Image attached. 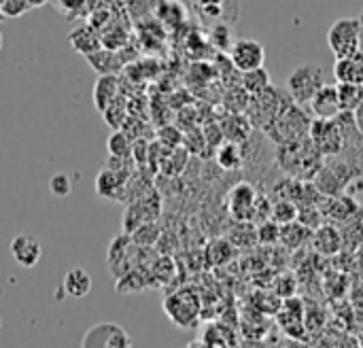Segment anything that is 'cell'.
I'll return each mask as SVG.
<instances>
[{"mask_svg":"<svg viewBox=\"0 0 363 348\" xmlns=\"http://www.w3.org/2000/svg\"><path fill=\"white\" fill-rule=\"evenodd\" d=\"M277 157L281 162V168L289 176L300 179V181H313L315 174L319 172V168L323 166V162H321L323 155L319 153V149L313 145V140L308 136L294 140V142L279 145Z\"/></svg>","mask_w":363,"mask_h":348,"instance_id":"obj_1","label":"cell"},{"mask_svg":"<svg viewBox=\"0 0 363 348\" xmlns=\"http://www.w3.org/2000/svg\"><path fill=\"white\" fill-rule=\"evenodd\" d=\"M311 117L308 113H304L300 108V104L291 102L266 130V134L277 142V145H285V142H294L300 140L304 136H308V128H311Z\"/></svg>","mask_w":363,"mask_h":348,"instance_id":"obj_2","label":"cell"},{"mask_svg":"<svg viewBox=\"0 0 363 348\" xmlns=\"http://www.w3.org/2000/svg\"><path fill=\"white\" fill-rule=\"evenodd\" d=\"M164 313L177 327L191 330L200 321L202 304L191 289H179L164 300Z\"/></svg>","mask_w":363,"mask_h":348,"instance_id":"obj_3","label":"cell"},{"mask_svg":"<svg viewBox=\"0 0 363 348\" xmlns=\"http://www.w3.org/2000/svg\"><path fill=\"white\" fill-rule=\"evenodd\" d=\"M325 85V72L317 64H302L287 77V94L300 106L308 104L311 98Z\"/></svg>","mask_w":363,"mask_h":348,"instance_id":"obj_4","label":"cell"},{"mask_svg":"<svg viewBox=\"0 0 363 348\" xmlns=\"http://www.w3.org/2000/svg\"><path fill=\"white\" fill-rule=\"evenodd\" d=\"M363 21L357 17H340L328 30V45L334 57H345L362 49Z\"/></svg>","mask_w":363,"mask_h":348,"instance_id":"obj_5","label":"cell"},{"mask_svg":"<svg viewBox=\"0 0 363 348\" xmlns=\"http://www.w3.org/2000/svg\"><path fill=\"white\" fill-rule=\"evenodd\" d=\"M259 202H262V196L257 193V189L251 183L240 181L225 196V213L230 215L234 223H242V221L253 223Z\"/></svg>","mask_w":363,"mask_h":348,"instance_id":"obj_6","label":"cell"},{"mask_svg":"<svg viewBox=\"0 0 363 348\" xmlns=\"http://www.w3.org/2000/svg\"><path fill=\"white\" fill-rule=\"evenodd\" d=\"M308 138L323 157H338L345 149V136L336 119H313Z\"/></svg>","mask_w":363,"mask_h":348,"instance_id":"obj_7","label":"cell"},{"mask_svg":"<svg viewBox=\"0 0 363 348\" xmlns=\"http://www.w3.org/2000/svg\"><path fill=\"white\" fill-rule=\"evenodd\" d=\"M81 347L85 348H128L132 347V338L130 334L117 325V323H96L91 325L83 340Z\"/></svg>","mask_w":363,"mask_h":348,"instance_id":"obj_8","label":"cell"},{"mask_svg":"<svg viewBox=\"0 0 363 348\" xmlns=\"http://www.w3.org/2000/svg\"><path fill=\"white\" fill-rule=\"evenodd\" d=\"M228 57L232 60V66L238 72H247L266 64V49L255 38H236L230 47Z\"/></svg>","mask_w":363,"mask_h":348,"instance_id":"obj_9","label":"cell"},{"mask_svg":"<svg viewBox=\"0 0 363 348\" xmlns=\"http://www.w3.org/2000/svg\"><path fill=\"white\" fill-rule=\"evenodd\" d=\"M160 213H162V198L157 196V191H147L134 204H130V208L123 217L125 234H132L143 223L155 221L160 217Z\"/></svg>","mask_w":363,"mask_h":348,"instance_id":"obj_10","label":"cell"},{"mask_svg":"<svg viewBox=\"0 0 363 348\" xmlns=\"http://www.w3.org/2000/svg\"><path fill=\"white\" fill-rule=\"evenodd\" d=\"M308 111L315 119H336L340 111V100H338V87L336 85H323L308 102Z\"/></svg>","mask_w":363,"mask_h":348,"instance_id":"obj_11","label":"cell"},{"mask_svg":"<svg viewBox=\"0 0 363 348\" xmlns=\"http://www.w3.org/2000/svg\"><path fill=\"white\" fill-rule=\"evenodd\" d=\"M11 255L21 268H34L43 257V245L32 234H19L11 240Z\"/></svg>","mask_w":363,"mask_h":348,"instance_id":"obj_12","label":"cell"},{"mask_svg":"<svg viewBox=\"0 0 363 348\" xmlns=\"http://www.w3.org/2000/svg\"><path fill=\"white\" fill-rule=\"evenodd\" d=\"M321 208L325 213V219H334V221H349L362 213L359 202L347 191L325 198V206H321Z\"/></svg>","mask_w":363,"mask_h":348,"instance_id":"obj_13","label":"cell"},{"mask_svg":"<svg viewBox=\"0 0 363 348\" xmlns=\"http://www.w3.org/2000/svg\"><path fill=\"white\" fill-rule=\"evenodd\" d=\"M334 77H336L338 83L363 85V49L351 53V55H345V57H336Z\"/></svg>","mask_w":363,"mask_h":348,"instance_id":"obj_14","label":"cell"},{"mask_svg":"<svg viewBox=\"0 0 363 348\" xmlns=\"http://www.w3.org/2000/svg\"><path fill=\"white\" fill-rule=\"evenodd\" d=\"M311 242H313V249L321 255H336L342 247H345V240H342V232L334 225H328L323 223L321 228H317L311 236Z\"/></svg>","mask_w":363,"mask_h":348,"instance_id":"obj_15","label":"cell"},{"mask_svg":"<svg viewBox=\"0 0 363 348\" xmlns=\"http://www.w3.org/2000/svg\"><path fill=\"white\" fill-rule=\"evenodd\" d=\"M198 344L215 348L236 347V344H238V336H236V332H234L230 325H225V323H211V325H206V327L202 330Z\"/></svg>","mask_w":363,"mask_h":348,"instance_id":"obj_16","label":"cell"},{"mask_svg":"<svg viewBox=\"0 0 363 348\" xmlns=\"http://www.w3.org/2000/svg\"><path fill=\"white\" fill-rule=\"evenodd\" d=\"M68 40L72 45L74 51L87 55V53H94L98 49H102V36L98 34L96 28H91L89 23L85 26H77L70 34H68Z\"/></svg>","mask_w":363,"mask_h":348,"instance_id":"obj_17","label":"cell"},{"mask_svg":"<svg viewBox=\"0 0 363 348\" xmlns=\"http://www.w3.org/2000/svg\"><path fill=\"white\" fill-rule=\"evenodd\" d=\"M91 285H94V283H91V276H89V272L83 270V268H72V270H68L66 276H64V281H62L64 293H66L68 298H72V300H83V298H87L89 291H91Z\"/></svg>","mask_w":363,"mask_h":348,"instance_id":"obj_18","label":"cell"},{"mask_svg":"<svg viewBox=\"0 0 363 348\" xmlns=\"http://www.w3.org/2000/svg\"><path fill=\"white\" fill-rule=\"evenodd\" d=\"M219 125L223 130L225 140H234V142H240V145L245 140H249V134H251V128H253L251 119L245 113H232V111H228V117Z\"/></svg>","mask_w":363,"mask_h":348,"instance_id":"obj_19","label":"cell"},{"mask_svg":"<svg viewBox=\"0 0 363 348\" xmlns=\"http://www.w3.org/2000/svg\"><path fill=\"white\" fill-rule=\"evenodd\" d=\"M119 96V79L115 72L100 74L94 85V106L102 113Z\"/></svg>","mask_w":363,"mask_h":348,"instance_id":"obj_20","label":"cell"},{"mask_svg":"<svg viewBox=\"0 0 363 348\" xmlns=\"http://www.w3.org/2000/svg\"><path fill=\"white\" fill-rule=\"evenodd\" d=\"M128 179H130V176H123V174H119V172H115V170H111V168H104V170L98 174V179H96V191H98V196H102V198H113V200H117V198H119L117 193H123V191H125Z\"/></svg>","mask_w":363,"mask_h":348,"instance_id":"obj_21","label":"cell"},{"mask_svg":"<svg viewBox=\"0 0 363 348\" xmlns=\"http://www.w3.org/2000/svg\"><path fill=\"white\" fill-rule=\"evenodd\" d=\"M217 164L223 170H240L245 166V151L240 142L234 140H223V145H219L217 149Z\"/></svg>","mask_w":363,"mask_h":348,"instance_id":"obj_22","label":"cell"},{"mask_svg":"<svg viewBox=\"0 0 363 348\" xmlns=\"http://www.w3.org/2000/svg\"><path fill=\"white\" fill-rule=\"evenodd\" d=\"M177 276V264L164 255V257H157L151 268H149V281H151V287H164L168 283H172V279Z\"/></svg>","mask_w":363,"mask_h":348,"instance_id":"obj_23","label":"cell"},{"mask_svg":"<svg viewBox=\"0 0 363 348\" xmlns=\"http://www.w3.org/2000/svg\"><path fill=\"white\" fill-rule=\"evenodd\" d=\"M151 281H149V270H140V268H132L130 272H125L123 276H119L117 281V291L123 293V296H130V293H138L143 291L145 287H149Z\"/></svg>","mask_w":363,"mask_h":348,"instance_id":"obj_24","label":"cell"},{"mask_svg":"<svg viewBox=\"0 0 363 348\" xmlns=\"http://www.w3.org/2000/svg\"><path fill=\"white\" fill-rule=\"evenodd\" d=\"M240 85L247 89L249 96H257V94L266 91L272 83H270L268 70L262 66V68H253V70L240 72Z\"/></svg>","mask_w":363,"mask_h":348,"instance_id":"obj_25","label":"cell"},{"mask_svg":"<svg viewBox=\"0 0 363 348\" xmlns=\"http://www.w3.org/2000/svg\"><path fill=\"white\" fill-rule=\"evenodd\" d=\"M338 100L342 113H355L363 102V85L357 83H338Z\"/></svg>","mask_w":363,"mask_h":348,"instance_id":"obj_26","label":"cell"},{"mask_svg":"<svg viewBox=\"0 0 363 348\" xmlns=\"http://www.w3.org/2000/svg\"><path fill=\"white\" fill-rule=\"evenodd\" d=\"M313 236V230L302 225L300 221H291L287 225H281V242L289 249H298L304 242H308Z\"/></svg>","mask_w":363,"mask_h":348,"instance_id":"obj_27","label":"cell"},{"mask_svg":"<svg viewBox=\"0 0 363 348\" xmlns=\"http://www.w3.org/2000/svg\"><path fill=\"white\" fill-rule=\"evenodd\" d=\"M298 211H300V206L294 200L279 198L270 206V219L279 225H287L291 221H298Z\"/></svg>","mask_w":363,"mask_h":348,"instance_id":"obj_28","label":"cell"},{"mask_svg":"<svg viewBox=\"0 0 363 348\" xmlns=\"http://www.w3.org/2000/svg\"><path fill=\"white\" fill-rule=\"evenodd\" d=\"M85 60L89 62V66L98 74H108V72L117 70V66H119V62L115 57V51H111V49H98L94 53H87Z\"/></svg>","mask_w":363,"mask_h":348,"instance_id":"obj_29","label":"cell"},{"mask_svg":"<svg viewBox=\"0 0 363 348\" xmlns=\"http://www.w3.org/2000/svg\"><path fill=\"white\" fill-rule=\"evenodd\" d=\"M187 157H189V151L179 149V147L170 149L168 155L164 157V162L160 164V170L164 174H168V176H179L185 170V166H187Z\"/></svg>","mask_w":363,"mask_h":348,"instance_id":"obj_30","label":"cell"},{"mask_svg":"<svg viewBox=\"0 0 363 348\" xmlns=\"http://www.w3.org/2000/svg\"><path fill=\"white\" fill-rule=\"evenodd\" d=\"M102 117H104V121H106L113 130H119V128L125 123V119H128V102H125L121 96H117V98L102 111Z\"/></svg>","mask_w":363,"mask_h":348,"instance_id":"obj_31","label":"cell"},{"mask_svg":"<svg viewBox=\"0 0 363 348\" xmlns=\"http://www.w3.org/2000/svg\"><path fill=\"white\" fill-rule=\"evenodd\" d=\"M298 221L315 232L317 228H321L325 223V213L319 204H304L298 211Z\"/></svg>","mask_w":363,"mask_h":348,"instance_id":"obj_32","label":"cell"},{"mask_svg":"<svg viewBox=\"0 0 363 348\" xmlns=\"http://www.w3.org/2000/svg\"><path fill=\"white\" fill-rule=\"evenodd\" d=\"M130 236H132V242L136 247H153L160 240L162 232H160L155 221H149V223H143L140 228H136Z\"/></svg>","mask_w":363,"mask_h":348,"instance_id":"obj_33","label":"cell"},{"mask_svg":"<svg viewBox=\"0 0 363 348\" xmlns=\"http://www.w3.org/2000/svg\"><path fill=\"white\" fill-rule=\"evenodd\" d=\"M132 147H134L132 138L125 132H121V130H115L108 136V142H106L108 153L111 155H117V157H130L132 155Z\"/></svg>","mask_w":363,"mask_h":348,"instance_id":"obj_34","label":"cell"},{"mask_svg":"<svg viewBox=\"0 0 363 348\" xmlns=\"http://www.w3.org/2000/svg\"><path fill=\"white\" fill-rule=\"evenodd\" d=\"M249 100H251V96L240 85V81H238V87H230L225 94V104H228V111H232V113H247Z\"/></svg>","mask_w":363,"mask_h":348,"instance_id":"obj_35","label":"cell"},{"mask_svg":"<svg viewBox=\"0 0 363 348\" xmlns=\"http://www.w3.org/2000/svg\"><path fill=\"white\" fill-rule=\"evenodd\" d=\"M49 191L55 198H68L72 191V181L66 172H57L49 179Z\"/></svg>","mask_w":363,"mask_h":348,"instance_id":"obj_36","label":"cell"},{"mask_svg":"<svg viewBox=\"0 0 363 348\" xmlns=\"http://www.w3.org/2000/svg\"><path fill=\"white\" fill-rule=\"evenodd\" d=\"M257 240L262 245H274V242H279L281 240V225L274 223L272 219L259 223L257 225Z\"/></svg>","mask_w":363,"mask_h":348,"instance_id":"obj_37","label":"cell"},{"mask_svg":"<svg viewBox=\"0 0 363 348\" xmlns=\"http://www.w3.org/2000/svg\"><path fill=\"white\" fill-rule=\"evenodd\" d=\"M32 6L28 4V0H2L0 2V13L4 15V17H11V19H15V17H21L23 13H28Z\"/></svg>","mask_w":363,"mask_h":348,"instance_id":"obj_38","label":"cell"},{"mask_svg":"<svg viewBox=\"0 0 363 348\" xmlns=\"http://www.w3.org/2000/svg\"><path fill=\"white\" fill-rule=\"evenodd\" d=\"M157 138H160V142H162L164 147H168V149H177V147L183 142V134H181L177 128H172V125L162 128V130L157 132Z\"/></svg>","mask_w":363,"mask_h":348,"instance_id":"obj_39","label":"cell"},{"mask_svg":"<svg viewBox=\"0 0 363 348\" xmlns=\"http://www.w3.org/2000/svg\"><path fill=\"white\" fill-rule=\"evenodd\" d=\"M83 6H85V0H57V9L62 13H66L70 19L77 17V15H81Z\"/></svg>","mask_w":363,"mask_h":348,"instance_id":"obj_40","label":"cell"},{"mask_svg":"<svg viewBox=\"0 0 363 348\" xmlns=\"http://www.w3.org/2000/svg\"><path fill=\"white\" fill-rule=\"evenodd\" d=\"M353 117H355V125H357V130H359V134L363 136V102L359 104V108L353 113Z\"/></svg>","mask_w":363,"mask_h":348,"instance_id":"obj_41","label":"cell"},{"mask_svg":"<svg viewBox=\"0 0 363 348\" xmlns=\"http://www.w3.org/2000/svg\"><path fill=\"white\" fill-rule=\"evenodd\" d=\"M47 0H28V4L32 6V9H38V6H43Z\"/></svg>","mask_w":363,"mask_h":348,"instance_id":"obj_42","label":"cell"},{"mask_svg":"<svg viewBox=\"0 0 363 348\" xmlns=\"http://www.w3.org/2000/svg\"><path fill=\"white\" fill-rule=\"evenodd\" d=\"M2 47H4V38H2V32H0V51H2Z\"/></svg>","mask_w":363,"mask_h":348,"instance_id":"obj_43","label":"cell"},{"mask_svg":"<svg viewBox=\"0 0 363 348\" xmlns=\"http://www.w3.org/2000/svg\"><path fill=\"white\" fill-rule=\"evenodd\" d=\"M362 221H363V211H362Z\"/></svg>","mask_w":363,"mask_h":348,"instance_id":"obj_44","label":"cell"},{"mask_svg":"<svg viewBox=\"0 0 363 348\" xmlns=\"http://www.w3.org/2000/svg\"><path fill=\"white\" fill-rule=\"evenodd\" d=\"M362 21H363V13H362Z\"/></svg>","mask_w":363,"mask_h":348,"instance_id":"obj_45","label":"cell"}]
</instances>
